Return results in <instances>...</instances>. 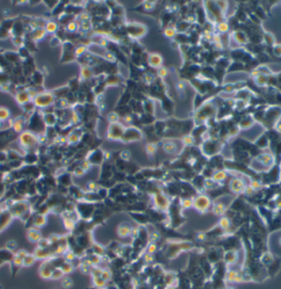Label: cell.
I'll use <instances>...</instances> for the list:
<instances>
[{
	"mask_svg": "<svg viewBox=\"0 0 281 289\" xmlns=\"http://www.w3.org/2000/svg\"><path fill=\"white\" fill-rule=\"evenodd\" d=\"M54 101V96L50 92H44V93L37 94V96L34 98L35 105L40 108H46L50 106Z\"/></svg>",
	"mask_w": 281,
	"mask_h": 289,
	"instance_id": "6da1fadb",
	"label": "cell"
},
{
	"mask_svg": "<svg viewBox=\"0 0 281 289\" xmlns=\"http://www.w3.org/2000/svg\"><path fill=\"white\" fill-rule=\"evenodd\" d=\"M211 206V201L205 195H200L193 199L192 207L199 212H206Z\"/></svg>",
	"mask_w": 281,
	"mask_h": 289,
	"instance_id": "7a4b0ae2",
	"label": "cell"
},
{
	"mask_svg": "<svg viewBox=\"0 0 281 289\" xmlns=\"http://www.w3.org/2000/svg\"><path fill=\"white\" fill-rule=\"evenodd\" d=\"M148 62L149 64L156 68H160L162 67V63H163V58L161 57L159 53H151L150 54L148 58Z\"/></svg>",
	"mask_w": 281,
	"mask_h": 289,
	"instance_id": "3957f363",
	"label": "cell"
},
{
	"mask_svg": "<svg viewBox=\"0 0 281 289\" xmlns=\"http://www.w3.org/2000/svg\"><path fill=\"white\" fill-rule=\"evenodd\" d=\"M21 141L25 146H32L36 141V138L31 133L26 132L21 136Z\"/></svg>",
	"mask_w": 281,
	"mask_h": 289,
	"instance_id": "277c9868",
	"label": "cell"
},
{
	"mask_svg": "<svg viewBox=\"0 0 281 289\" xmlns=\"http://www.w3.org/2000/svg\"><path fill=\"white\" fill-rule=\"evenodd\" d=\"M155 204L159 209H164L168 207V199L162 195H157L155 196Z\"/></svg>",
	"mask_w": 281,
	"mask_h": 289,
	"instance_id": "5b68a950",
	"label": "cell"
},
{
	"mask_svg": "<svg viewBox=\"0 0 281 289\" xmlns=\"http://www.w3.org/2000/svg\"><path fill=\"white\" fill-rule=\"evenodd\" d=\"M28 239L32 242H39L41 240L40 232L36 229H30L27 233Z\"/></svg>",
	"mask_w": 281,
	"mask_h": 289,
	"instance_id": "8992f818",
	"label": "cell"
},
{
	"mask_svg": "<svg viewBox=\"0 0 281 289\" xmlns=\"http://www.w3.org/2000/svg\"><path fill=\"white\" fill-rule=\"evenodd\" d=\"M46 33L47 32H46L45 28L39 27L34 30V31H33L32 34H31V36H32L33 40H38L42 39V38L45 36Z\"/></svg>",
	"mask_w": 281,
	"mask_h": 289,
	"instance_id": "52a82bcc",
	"label": "cell"
},
{
	"mask_svg": "<svg viewBox=\"0 0 281 289\" xmlns=\"http://www.w3.org/2000/svg\"><path fill=\"white\" fill-rule=\"evenodd\" d=\"M31 98L30 94L28 91H21L18 95V100L21 103H26L30 101V99Z\"/></svg>",
	"mask_w": 281,
	"mask_h": 289,
	"instance_id": "ba28073f",
	"label": "cell"
},
{
	"mask_svg": "<svg viewBox=\"0 0 281 289\" xmlns=\"http://www.w3.org/2000/svg\"><path fill=\"white\" fill-rule=\"evenodd\" d=\"M131 232H132V228H130L128 225H120L118 228V236H123V237L128 236L129 234H131Z\"/></svg>",
	"mask_w": 281,
	"mask_h": 289,
	"instance_id": "9c48e42d",
	"label": "cell"
},
{
	"mask_svg": "<svg viewBox=\"0 0 281 289\" xmlns=\"http://www.w3.org/2000/svg\"><path fill=\"white\" fill-rule=\"evenodd\" d=\"M45 223H46V218H45V215H43V214H39V215H37V216L34 219V221H33L34 225H35V227H38V228L43 227L45 224Z\"/></svg>",
	"mask_w": 281,
	"mask_h": 289,
	"instance_id": "30bf717a",
	"label": "cell"
},
{
	"mask_svg": "<svg viewBox=\"0 0 281 289\" xmlns=\"http://www.w3.org/2000/svg\"><path fill=\"white\" fill-rule=\"evenodd\" d=\"M93 75L92 70L90 69L89 66H83L81 70V76H82L83 79H89V78Z\"/></svg>",
	"mask_w": 281,
	"mask_h": 289,
	"instance_id": "8fae6325",
	"label": "cell"
},
{
	"mask_svg": "<svg viewBox=\"0 0 281 289\" xmlns=\"http://www.w3.org/2000/svg\"><path fill=\"white\" fill-rule=\"evenodd\" d=\"M164 150L166 153L168 154H174L177 151V146L173 142H167L164 145Z\"/></svg>",
	"mask_w": 281,
	"mask_h": 289,
	"instance_id": "7c38bea8",
	"label": "cell"
},
{
	"mask_svg": "<svg viewBox=\"0 0 281 289\" xmlns=\"http://www.w3.org/2000/svg\"><path fill=\"white\" fill-rule=\"evenodd\" d=\"M45 29L46 32L54 33L58 30V25L54 21H49V22L45 23Z\"/></svg>",
	"mask_w": 281,
	"mask_h": 289,
	"instance_id": "4fadbf2b",
	"label": "cell"
},
{
	"mask_svg": "<svg viewBox=\"0 0 281 289\" xmlns=\"http://www.w3.org/2000/svg\"><path fill=\"white\" fill-rule=\"evenodd\" d=\"M35 256L34 255H30L27 254V256L25 257V259L23 260V264L26 266H30L31 264H33L35 261Z\"/></svg>",
	"mask_w": 281,
	"mask_h": 289,
	"instance_id": "5bb4252c",
	"label": "cell"
},
{
	"mask_svg": "<svg viewBox=\"0 0 281 289\" xmlns=\"http://www.w3.org/2000/svg\"><path fill=\"white\" fill-rule=\"evenodd\" d=\"M224 205L222 204H216L213 207V212L216 215H220L224 213Z\"/></svg>",
	"mask_w": 281,
	"mask_h": 289,
	"instance_id": "9a60e30c",
	"label": "cell"
},
{
	"mask_svg": "<svg viewBox=\"0 0 281 289\" xmlns=\"http://www.w3.org/2000/svg\"><path fill=\"white\" fill-rule=\"evenodd\" d=\"M192 205H193V199H183V201H182V206L185 209L191 208V207H192Z\"/></svg>",
	"mask_w": 281,
	"mask_h": 289,
	"instance_id": "2e32d148",
	"label": "cell"
},
{
	"mask_svg": "<svg viewBox=\"0 0 281 289\" xmlns=\"http://www.w3.org/2000/svg\"><path fill=\"white\" fill-rule=\"evenodd\" d=\"M78 27H79V25L77 23V21H70V22L68 24V25H67V29H68V31H70V32H74V31H76V30L78 29Z\"/></svg>",
	"mask_w": 281,
	"mask_h": 289,
	"instance_id": "e0dca14e",
	"label": "cell"
},
{
	"mask_svg": "<svg viewBox=\"0 0 281 289\" xmlns=\"http://www.w3.org/2000/svg\"><path fill=\"white\" fill-rule=\"evenodd\" d=\"M60 269H62L63 274H68V273H70V272L73 271V265H72L70 263H64V264L61 266Z\"/></svg>",
	"mask_w": 281,
	"mask_h": 289,
	"instance_id": "ac0fdd59",
	"label": "cell"
},
{
	"mask_svg": "<svg viewBox=\"0 0 281 289\" xmlns=\"http://www.w3.org/2000/svg\"><path fill=\"white\" fill-rule=\"evenodd\" d=\"M86 50V46L85 45H80L77 47L74 50V54L76 56H81L82 55L83 53H85Z\"/></svg>",
	"mask_w": 281,
	"mask_h": 289,
	"instance_id": "d6986e66",
	"label": "cell"
},
{
	"mask_svg": "<svg viewBox=\"0 0 281 289\" xmlns=\"http://www.w3.org/2000/svg\"><path fill=\"white\" fill-rule=\"evenodd\" d=\"M78 19L80 21V22H84V21H90V13H81Z\"/></svg>",
	"mask_w": 281,
	"mask_h": 289,
	"instance_id": "ffe728a7",
	"label": "cell"
},
{
	"mask_svg": "<svg viewBox=\"0 0 281 289\" xmlns=\"http://www.w3.org/2000/svg\"><path fill=\"white\" fill-rule=\"evenodd\" d=\"M64 225H65L66 228L68 229V230H72V229L74 228V226H75V223L73 221L72 219H67L64 220Z\"/></svg>",
	"mask_w": 281,
	"mask_h": 289,
	"instance_id": "44dd1931",
	"label": "cell"
},
{
	"mask_svg": "<svg viewBox=\"0 0 281 289\" xmlns=\"http://www.w3.org/2000/svg\"><path fill=\"white\" fill-rule=\"evenodd\" d=\"M67 141L71 144L77 143L78 141H79V136L76 133H72L69 135V136H68V139H67Z\"/></svg>",
	"mask_w": 281,
	"mask_h": 289,
	"instance_id": "7402d4cb",
	"label": "cell"
},
{
	"mask_svg": "<svg viewBox=\"0 0 281 289\" xmlns=\"http://www.w3.org/2000/svg\"><path fill=\"white\" fill-rule=\"evenodd\" d=\"M164 35H165V36H167V37L172 38L176 35V31H175V30L173 29V28L168 27V28H166L165 30H164Z\"/></svg>",
	"mask_w": 281,
	"mask_h": 289,
	"instance_id": "603a6c76",
	"label": "cell"
},
{
	"mask_svg": "<svg viewBox=\"0 0 281 289\" xmlns=\"http://www.w3.org/2000/svg\"><path fill=\"white\" fill-rule=\"evenodd\" d=\"M94 283L99 287H102L103 286H105V281L101 277H94Z\"/></svg>",
	"mask_w": 281,
	"mask_h": 289,
	"instance_id": "cb8c5ba5",
	"label": "cell"
},
{
	"mask_svg": "<svg viewBox=\"0 0 281 289\" xmlns=\"http://www.w3.org/2000/svg\"><path fill=\"white\" fill-rule=\"evenodd\" d=\"M157 73H158L160 77L164 78L168 75V70H167V68H164V67H160V68L157 69Z\"/></svg>",
	"mask_w": 281,
	"mask_h": 289,
	"instance_id": "d4e9b609",
	"label": "cell"
},
{
	"mask_svg": "<svg viewBox=\"0 0 281 289\" xmlns=\"http://www.w3.org/2000/svg\"><path fill=\"white\" fill-rule=\"evenodd\" d=\"M63 272L62 271V269H54V270H53V272H52V275H51V278H52V279H60L61 277L63 276Z\"/></svg>",
	"mask_w": 281,
	"mask_h": 289,
	"instance_id": "484cf974",
	"label": "cell"
},
{
	"mask_svg": "<svg viewBox=\"0 0 281 289\" xmlns=\"http://www.w3.org/2000/svg\"><path fill=\"white\" fill-rule=\"evenodd\" d=\"M79 26L83 31H88L91 28V24H90V21H84V22H81Z\"/></svg>",
	"mask_w": 281,
	"mask_h": 289,
	"instance_id": "4316f807",
	"label": "cell"
},
{
	"mask_svg": "<svg viewBox=\"0 0 281 289\" xmlns=\"http://www.w3.org/2000/svg\"><path fill=\"white\" fill-rule=\"evenodd\" d=\"M183 143L185 144L186 146H192L194 143V138L191 136H186L183 137Z\"/></svg>",
	"mask_w": 281,
	"mask_h": 289,
	"instance_id": "83f0119b",
	"label": "cell"
},
{
	"mask_svg": "<svg viewBox=\"0 0 281 289\" xmlns=\"http://www.w3.org/2000/svg\"><path fill=\"white\" fill-rule=\"evenodd\" d=\"M156 149L157 148H156V146L155 144H149L146 147V152L150 154H152L155 153L156 151Z\"/></svg>",
	"mask_w": 281,
	"mask_h": 289,
	"instance_id": "f1b7e54d",
	"label": "cell"
},
{
	"mask_svg": "<svg viewBox=\"0 0 281 289\" xmlns=\"http://www.w3.org/2000/svg\"><path fill=\"white\" fill-rule=\"evenodd\" d=\"M156 250H157V246H156V243H153V242H151L150 245L147 247V252H148L149 254L152 255L153 253L156 252Z\"/></svg>",
	"mask_w": 281,
	"mask_h": 289,
	"instance_id": "f546056e",
	"label": "cell"
},
{
	"mask_svg": "<svg viewBox=\"0 0 281 289\" xmlns=\"http://www.w3.org/2000/svg\"><path fill=\"white\" fill-rule=\"evenodd\" d=\"M220 226L222 227V228L226 229L229 226V222H228V220L226 219L225 217H224V218H222V219H220Z\"/></svg>",
	"mask_w": 281,
	"mask_h": 289,
	"instance_id": "4dcf8cb0",
	"label": "cell"
},
{
	"mask_svg": "<svg viewBox=\"0 0 281 289\" xmlns=\"http://www.w3.org/2000/svg\"><path fill=\"white\" fill-rule=\"evenodd\" d=\"M101 277L106 282L107 280H109V279H110L111 274L110 273H109V271H108V270H106L105 269V270H103V271H102Z\"/></svg>",
	"mask_w": 281,
	"mask_h": 289,
	"instance_id": "1f68e13d",
	"label": "cell"
},
{
	"mask_svg": "<svg viewBox=\"0 0 281 289\" xmlns=\"http://www.w3.org/2000/svg\"><path fill=\"white\" fill-rule=\"evenodd\" d=\"M222 179H224V174L223 172L216 173L213 177V180H216V181L222 180Z\"/></svg>",
	"mask_w": 281,
	"mask_h": 289,
	"instance_id": "d6a6232c",
	"label": "cell"
},
{
	"mask_svg": "<svg viewBox=\"0 0 281 289\" xmlns=\"http://www.w3.org/2000/svg\"><path fill=\"white\" fill-rule=\"evenodd\" d=\"M105 58L107 60L111 61V62L115 61V56H114V54H113V53H110V52H106Z\"/></svg>",
	"mask_w": 281,
	"mask_h": 289,
	"instance_id": "836d02e7",
	"label": "cell"
},
{
	"mask_svg": "<svg viewBox=\"0 0 281 289\" xmlns=\"http://www.w3.org/2000/svg\"><path fill=\"white\" fill-rule=\"evenodd\" d=\"M17 246V243L14 241H9L7 243V248L8 251H13Z\"/></svg>",
	"mask_w": 281,
	"mask_h": 289,
	"instance_id": "e575fe53",
	"label": "cell"
},
{
	"mask_svg": "<svg viewBox=\"0 0 281 289\" xmlns=\"http://www.w3.org/2000/svg\"><path fill=\"white\" fill-rule=\"evenodd\" d=\"M108 118H109V122H111V123H115L116 122L118 121V115L116 114V113H110L109 115Z\"/></svg>",
	"mask_w": 281,
	"mask_h": 289,
	"instance_id": "d590c367",
	"label": "cell"
},
{
	"mask_svg": "<svg viewBox=\"0 0 281 289\" xmlns=\"http://www.w3.org/2000/svg\"><path fill=\"white\" fill-rule=\"evenodd\" d=\"M73 285V282L71 281L70 279H68V278H66V279H63V286L66 288H68V287H70L71 286Z\"/></svg>",
	"mask_w": 281,
	"mask_h": 289,
	"instance_id": "8d00e7d4",
	"label": "cell"
},
{
	"mask_svg": "<svg viewBox=\"0 0 281 289\" xmlns=\"http://www.w3.org/2000/svg\"><path fill=\"white\" fill-rule=\"evenodd\" d=\"M65 258L68 261H72V260L75 259V255L73 254V252H66Z\"/></svg>",
	"mask_w": 281,
	"mask_h": 289,
	"instance_id": "74e56055",
	"label": "cell"
},
{
	"mask_svg": "<svg viewBox=\"0 0 281 289\" xmlns=\"http://www.w3.org/2000/svg\"><path fill=\"white\" fill-rule=\"evenodd\" d=\"M159 238H160V235H159L158 232H153L151 236V240L153 243H156V241H158Z\"/></svg>",
	"mask_w": 281,
	"mask_h": 289,
	"instance_id": "f35d334b",
	"label": "cell"
},
{
	"mask_svg": "<svg viewBox=\"0 0 281 289\" xmlns=\"http://www.w3.org/2000/svg\"><path fill=\"white\" fill-rule=\"evenodd\" d=\"M219 30H220V31H222V32H224V31H226V30H228V25H226L225 23H220V25H219Z\"/></svg>",
	"mask_w": 281,
	"mask_h": 289,
	"instance_id": "ab89813d",
	"label": "cell"
},
{
	"mask_svg": "<svg viewBox=\"0 0 281 289\" xmlns=\"http://www.w3.org/2000/svg\"><path fill=\"white\" fill-rule=\"evenodd\" d=\"M144 79H145V80H146V82H151V81L154 80V76L152 74L147 73V74H146V76H145Z\"/></svg>",
	"mask_w": 281,
	"mask_h": 289,
	"instance_id": "60d3db41",
	"label": "cell"
},
{
	"mask_svg": "<svg viewBox=\"0 0 281 289\" xmlns=\"http://www.w3.org/2000/svg\"><path fill=\"white\" fill-rule=\"evenodd\" d=\"M90 163H89L88 161H85V162L82 163V166H81V168H82L83 170L85 172L90 169Z\"/></svg>",
	"mask_w": 281,
	"mask_h": 289,
	"instance_id": "b9f144b4",
	"label": "cell"
},
{
	"mask_svg": "<svg viewBox=\"0 0 281 289\" xmlns=\"http://www.w3.org/2000/svg\"><path fill=\"white\" fill-rule=\"evenodd\" d=\"M85 172L83 170L81 167V168H77V169H76V171H75L76 175H77V176H79V177L82 176L83 174H85Z\"/></svg>",
	"mask_w": 281,
	"mask_h": 289,
	"instance_id": "7bdbcfd3",
	"label": "cell"
},
{
	"mask_svg": "<svg viewBox=\"0 0 281 289\" xmlns=\"http://www.w3.org/2000/svg\"><path fill=\"white\" fill-rule=\"evenodd\" d=\"M97 187V185L95 182H90V183L88 184V188L90 191H95Z\"/></svg>",
	"mask_w": 281,
	"mask_h": 289,
	"instance_id": "ee69618b",
	"label": "cell"
},
{
	"mask_svg": "<svg viewBox=\"0 0 281 289\" xmlns=\"http://www.w3.org/2000/svg\"><path fill=\"white\" fill-rule=\"evenodd\" d=\"M145 260H146V261L147 262V263H150V262H151L153 260V257H152V256H151V254L147 253V254L145 256Z\"/></svg>",
	"mask_w": 281,
	"mask_h": 289,
	"instance_id": "f6af8a7d",
	"label": "cell"
},
{
	"mask_svg": "<svg viewBox=\"0 0 281 289\" xmlns=\"http://www.w3.org/2000/svg\"><path fill=\"white\" fill-rule=\"evenodd\" d=\"M177 88H178L179 91H183V90L185 89V85H184V83L182 82V81H179L178 83V85H177Z\"/></svg>",
	"mask_w": 281,
	"mask_h": 289,
	"instance_id": "bcb514c9",
	"label": "cell"
},
{
	"mask_svg": "<svg viewBox=\"0 0 281 289\" xmlns=\"http://www.w3.org/2000/svg\"><path fill=\"white\" fill-rule=\"evenodd\" d=\"M107 45H108V41H107L105 39H101V41H100V45H101V47H104V48H105V47L107 46Z\"/></svg>",
	"mask_w": 281,
	"mask_h": 289,
	"instance_id": "7dc6e473",
	"label": "cell"
},
{
	"mask_svg": "<svg viewBox=\"0 0 281 289\" xmlns=\"http://www.w3.org/2000/svg\"><path fill=\"white\" fill-rule=\"evenodd\" d=\"M131 233L133 234V236L137 237V236H138V234H139V232H138L137 229H132V232H131Z\"/></svg>",
	"mask_w": 281,
	"mask_h": 289,
	"instance_id": "c3c4849f",
	"label": "cell"
},
{
	"mask_svg": "<svg viewBox=\"0 0 281 289\" xmlns=\"http://www.w3.org/2000/svg\"><path fill=\"white\" fill-rule=\"evenodd\" d=\"M125 121L127 122V123H131V122H133V118H132L131 116H126Z\"/></svg>",
	"mask_w": 281,
	"mask_h": 289,
	"instance_id": "681fc988",
	"label": "cell"
},
{
	"mask_svg": "<svg viewBox=\"0 0 281 289\" xmlns=\"http://www.w3.org/2000/svg\"><path fill=\"white\" fill-rule=\"evenodd\" d=\"M110 156H111L110 153H106V157H105V158H107V159H109V158H110Z\"/></svg>",
	"mask_w": 281,
	"mask_h": 289,
	"instance_id": "f907efd6",
	"label": "cell"
}]
</instances>
